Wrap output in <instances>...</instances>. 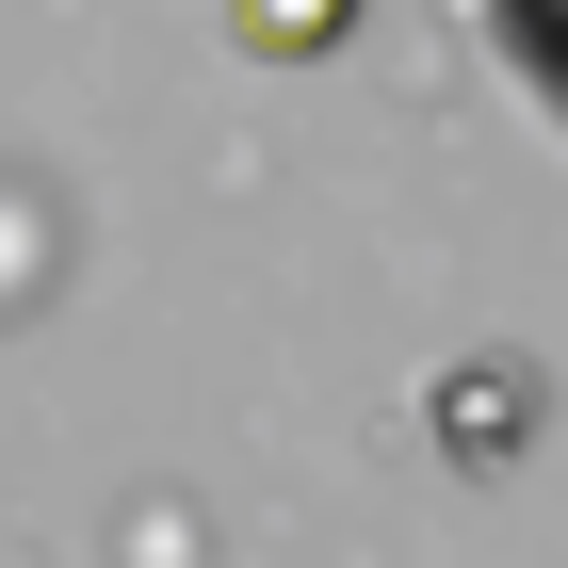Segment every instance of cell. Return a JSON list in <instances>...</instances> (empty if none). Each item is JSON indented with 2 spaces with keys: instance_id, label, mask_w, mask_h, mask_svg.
Instances as JSON below:
<instances>
[{
  "instance_id": "cell-1",
  "label": "cell",
  "mask_w": 568,
  "mask_h": 568,
  "mask_svg": "<svg viewBox=\"0 0 568 568\" xmlns=\"http://www.w3.org/2000/svg\"><path fill=\"white\" fill-rule=\"evenodd\" d=\"M227 33L261 49V65H325V49L357 33V0H227Z\"/></svg>"
}]
</instances>
